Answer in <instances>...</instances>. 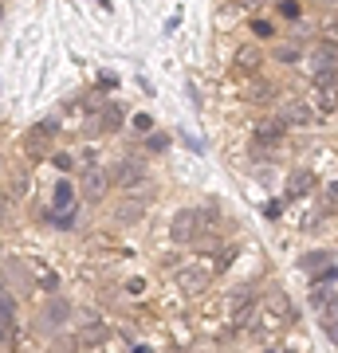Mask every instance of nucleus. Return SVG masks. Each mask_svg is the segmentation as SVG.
I'll return each mask as SVG.
<instances>
[{
	"label": "nucleus",
	"mask_w": 338,
	"mask_h": 353,
	"mask_svg": "<svg viewBox=\"0 0 338 353\" xmlns=\"http://www.w3.org/2000/svg\"><path fill=\"white\" fill-rule=\"evenodd\" d=\"M209 283H213V267H209V263H185V267H177V287L185 290L189 299L205 294V290H209Z\"/></svg>",
	"instance_id": "f257e3e1"
},
{
	"label": "nucleus",
	"mask_w": 338,
	"mask_h": 353,
	"mask_svg": "<svg viewBox=\"0 0 338 353\" xmlns=\"http://www.w3.org/2000/svg\"><path fill=\"white\" fill-rule=\"evenodd\" d=\"M311 110H314V114H335V110H338V75H323V79H314Z\"/></svg>",
	"instance_id": "f03ea898"
},
{
	"label": "nucleus",
	"mask_w": 338,
	"mask_h": 353,
	"mask_svg": "<svg viewBox=\"0 0 338 353\" xmlns=\"http://www.w3.org/2000/svg\"><path fill=\"white\" fill-rule=\"evenodd\" d=\"M311 303H314V310H319V322H323L326 338L338 341V299L330 294V290H314Z\"/></svg>",
	"instance_id": "7ed1b4c3"
},
{
	"label": "nucleus",
	"mask_w": 338,
	"mask_h": 353,
	"mask_svg": "<svg viewBox=\"0 0 338 353\" xmlns=\"http://www.w3.org/2000/svg\"><path fill=\"white\" fill-rule=\"evenodd\" d=\"M307 75L311 79H323V75H335V67H338V48L335 43H319V48L307 55Z\"/></svg>",
	"instance_id": "20e7f679"
},
{
	"label": "nucleus",
	"mask_w": 338,
	"mask_h": 353,
	"mask_svg": "<svg viewBox=\"0 0 338 353\" xmlns=\"http://www.w3.org/2000/svg\"><path fill=\"white\" fill-rule=\"evenodd\" d=\"M283 134H288V122H283L279 114H263L260 122H256V138H260L263 145H279Z\"/></svg>",
	"instance_id": "39448f33"
},
{
	"label": "nucleus",
	"mask_w": 338,
	"mask_h": 353,
	"mask_svg": "<svg viewBox=\"0 0 338 353\" xmlns=\"http://www.w3.org/2000/svg\"><path fill=\"white\" fill-rule=\"evenodd\" d=\"M232 67H236L240 75H256L263 67V51L256 48V43H240L236 55H232Z\"/></svg>",
	"instance_id": "423d86ee"
},
{
	"label": "nucleus",
	"mask_w": 338,
	"mask_h": 353,
	"mask_svg": "<svg viewBox=\"0 0 338 353\" xmlns=\"http://www.w3.org/2000/svg\"><path fill=\"white\" fill-rule=\"evenodd\" d=\"M169 236H173V243H193V236H197V212L181 208L173 216V224H169Z\"/></svg>",
	"instance_id": "0eeeda50"
},
{
	"label": "nucleus",
	"mask_w": 338,
	"mask_h": 353,
	"mask_svg": "<svg viewBox=\"0 0 338 353\" xmlns=\"http://www.w3.org/2000/svg\"><path fill=\"white\" fill-rule=\"evenodd\" d=\"M114 181H118L122 189H134V185H142V181H146V169H142V165H134V161H122V165H118V173H114Z\"/></svg>",
	"instance_id": "6e6552de"
},
{
	"label": "nucleus",
	"mask_w": 338,
	"mask_h": 353,
	"mask_svg": "<svg viewBox=\"0 0 338 353\" xmlns=\"http://www.w3.org/2000/svg\"><path fill=\"white\" fill-rule=\"evenodd\" d=\"M102 192H106V173H102V169H91V173L83 176V196H87V201H99Z\"/></svg>",
	"instance_id": "1a4fd4ad"
},
{
	"label": "nucleus",
	"mask_w": 338,
	"mask_h": 353,
	"mask_svg": "<svg viewBox=\"0 0 338 353\" xmlns=\"http://www.w3.org/2000/svg\"><path fill=\"white\" fill-rule=\"evenodd\" d=\"M288 126H303L307 118H311V106H303V102H291V106H283V114H279Z\"/></svg>",
	"instance_id": "9d476101"
},
{
	"label": "nucleus",
	"mask_w": 338,
	"mask_h": 353,
	"mask_svg": "<svg viewBox=\"0 0 338 353\" xmlns=\"http://www.w3.org/2000/svg\"><path fill=\"white\" fill-rule=\"evenodd\" d=\"M311 173H307V169H299V173H291V181H288V192L291 196H303V192H311Z\"/></svg>",
	"instance_id": "9b49d317"
},
{
	"label": "nucleus",
	"mask_w": 338,
	"mask_h": 353,
	"mask_svg": "<svg viewBox=\"0 0 338 353\" xmlns=\"http://www.w3.org/2000/svg\"><path fill=\"white\" fill-rule=\"evenodd\" d=\"M48 141H51V126L32 130V157H44V153H48Z\"/></svg>",
	"instance_id": "f8f14e48"
},
{
	"label": "nucleus",
	"mask_w": 338,
	"mask_h": 353,
	"mask_svg": "<svg viewBox=\"0 0 338 353\" xmlns=\"http://www.w3.org/2000/svg\"><path fill=\"white\" fill-rule=\"evenodd\" d=\"M244 94H248L252 102H267L272 94H276V87H272V83H256V87H248Z\"/></svg>",
	"instance_id": "ddd939ff"
},
{
	"label": "nucleus",
	"mask_w": 338,
	"mask_h": 353,
	"mask_svg": "<svg viewBox=\"0 0 338 353\" xmlns=\"http://www.w3.org/2000/svg\"><path fill=\"white\" fill-rule=\"evenodd\" d=\"M118 220H122V224H134V220H142V204H130V201H126L122 208H118Z\"/></svg>",
	"instance_id": "4468645a"
},
{
	"label": "nucleus",
	"mask_w": 338,
	"mask_h": 353,
	"mask_svg": "<svg viewBox=\"0 0 338 353\" xmlns=\"http://www.w3.org/2000/svg\"><path fill=\"white\" fill-rule=\"evenodd\" d=\"M12 310H16V303L8 299V290L0 287V318H12Z\"/></svg>",
	"instance_id": "2eb2a0df"
},
{
	"label": "nucleus",
	"mask_w": 338,
	"mask_h": 353,
	"mask_svg": "<svg viewBox=\"0 0 338 353\" xmlns=\"http://www.w3.org/2000/svg\"><path fill=\"white\" fill-rule=\"evenodd\" d=\"M276 59H283V63H299V48H276Z\"/></svg>",
	"instance_id": "dca6fc26"
},
{
	"label": "nucleus",
	"mask_w": 338,
	"mask_h": 353,
	"mask_svg": "<svg viewBox=\"0 0 338 353\" xmlns=\"http://www.w3.org/2000/svg\"><path fill=\"white\" fill-rule=\"evenodd\" d=\"M323 263H326V255H319V252H307L299 259V267H323Z\"/></svg>",
	"instance_id": "f3484780"
},
{
	"label": "nucleus",
	"mask_w": 338,
	"mask_h": 353,
	"mask_svg": "<svg viewBox=\"0 0 338 353\" xmlns=\"http://www.w3.org/2000/svg\"><path fill=\"white\" fill-rule=\"evenodd\" d=\"M63 318H67V306H63V303H51V306H48V322H63Z\"/></svg>",
	"instance_id": "a211bd4d"
},
{
	"label": "nucleus",
	"mask_w": 338,
	"mask_h": 353,
	"mask_svg": "<svg viewBox=\"0 0 338 353\" xmlns=\"http://www.w3.org/2000/svg\"><path fill=\"white\" fill-rule=\"evenodd\" d=\"M102 334H106L102 326H87V330H83V341H87V345H95V341H102Z\"/></svg>",
	"instance_id": "6ab92c4d"
},
{
	"label": "nucleus",
	"mask_w": 338,
	"mask_h": 353,
	"mask_svg": "<svg viewBox=\"0 0 338 353\" xmlns=\"http://www.w3.org/2000/svg\"><path fill=\"white\" fill-rule=\"evenodd\" d=\"M118 122H122V118H118V110H106V114H102V126H106V130H118Z\"/></svg>",
	"instance_id": "aec40b11"
},
{
	"label": "nucleus",
	"mask_w": 338,
	"mask_h": 353,
	"mask_svg": "<svg viewBox=\"0 0 338 353\" xmlns=\"http://www.w3.org/2000/svg\"><path fill=\"white\" fill-rule=\"evenodd\" d=\"M67 196H71V185H67V181H63L59 189H55V201H59V204H67Z\"/></svg>",
	"instance_id": "412c9836"
},
{
	"label": "nucleus",
	"mask_w": 338,
	"mask_h": 353,
	"mask_svg": "<svg viewBox=\"0 0 338 353\" xmlns=\"http://www.w3.org/2000/svg\"><path fill=\"white\" fill-rule=\"evenodd\" d=\"M4 338H8V318H0V345H4Z\"/></svg>",
	"instance_id": "4be33fe9"
},
{
	"label": "nucleus",
	"mask_w": 338,
	"mask_h": 353,
	"mask_svg": "<svg viewBox=\"0 0 338 353\" xmlns=\"http://www.w3.org/2000/svg\"><path fill=\"white\" fill-rule=\"evenodd\" d=\"M4 204H8V196H4V192H0V220H4V216H8V212H4Z\"/></svg>",
	"instance_id": "5701e85b"
},
{
	"label": "nucleus",
	"mask_w": 338,
	"mask_h": 353,
	"mask_svg": "<svg viewBox=\"0 0 338 353\" xmlns=\"http://www.w3.org/2000/svg\"><path fill=\"white\" fill-rule=\"evenodd\" d=\"M335 192H338V185H335Z\"/></svg>",
	"instance_id": "b1692460"
}]
</instances>
